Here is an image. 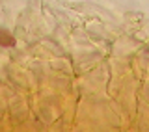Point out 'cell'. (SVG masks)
I'll use <instances>...</instances> for the list:
<instances>
[{"label":"cell","mask_w":149,"mask_h":132,"mask_svg":"<svg viewBox=\"0 0 149 132\" xmlns=\"http://www.w3.org/2000/svg\"><path fill=\"white\" fill-rule=\"evenodd\" d=\"M15 41H13V37L8 34L6 30H0V45H13Z\"/></svg>","instance_id":"obj_1"}]
</instances>
